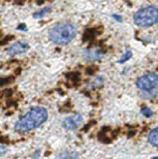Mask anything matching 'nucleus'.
<instances>
[{
    "instance_id": "f257e3e1",
    "label": "nucleus",
    "mask_w": 158,
    "mask_h": 159,
    "mask_svg": "<svg viewBox=\"0 0 158 159\" xmlns=\"http://www.w3.org/2000/svg\"><path fill=\"white\" fill-rule=\"evenodd\" d=\"M48 111L44 107H34L29 110L15 124V130L20 132L31 131L39 127L48 120Z\"/></svg>"
},
{
    "instance_id": "f03ea898",
    "label": "nucleus",
    "mask_w": 158,
    "mask_h": 159,
    "mask_svg": "<svg viewBox=\"0 0 158 159\" xmlns=\"http://www.w3.org/2000/svg\"><path fill=\"white\" fill-rule=\"evenodd\" d=\"M77 29L71 23H61L54 26L49 32V38L58 45H65L76 38Z\"/></svg>"
},
{
    "instance_id": "7ed1b4c3",
    "label": "nucleus",
    "mask_w": 158,
    "mask_h": 159,
    "mask_svg": "<svg viewBox=\"0 0 158 159\" xmlns=\"http://www.w3.org/2000/svg\"><path fill=\"white\" fill-rule=\"evenodd\" d=\"M134 23L140 27H151L158 23V7L145 6L139 9L133 16Z\"/></svg>"
},
{
    "instance_id": "20e7f679",
    "label": "nucleus",
    "mask_w": 158,
    "mask_h": 159,
    "mask_svg": "<svg viewBox=\"0 0 158 159\" xmlns=\"http://www.w3.org/2000/svg\"><path fill=\"white\" fill-rule=\"evenodd\" d=\"M158 86V75L155 72H148L137 80V87L142 91H151Z\"/></svg>"
},
{
    "instance_id": "39448f33",
    "label": "nucleus",
    "mask_w": 158,
    "mask_h": 159,
    "mask_svg": "<svg viewBox=\"0 0 158 159\" xmlns=\"http://www.w3.org/2000/svg\"><path fill=\"white\" fill-rule=\"evenodd\" d=\"M83 121V116L80 113H76L66 117L61 122V126L66 130H76Z\"/></svg>"
},
{
    "instance_id": "423d86ee",
    "label": "nucleus",
    "mask_w": 158,
    "mask_h": 159,
    "mask_svg": "<svg viewBox=\"0 0 158 159\" xmlns=\"http://www.w3.org/2000/svg\"><path fill=\"white\" fill-rule=\"evenodd\" d=\"M30 49V45L27 42L24 41H16L14 44H12L7 48L6 52L11 56H16V55L24 54V53L28 52Z\"/></svg>"
},
{
    "instance_id": "0eeeda50",
    "label": "nucleus",
    "mask_w": 158,
    "mask_h": 159,
    "mask_svg": "<svg viewBox=\"0 0 158 159\" xmlns=\"http://www.w3.org/2000/svg\"><path fill=\"white\" fill-rule=\"evenodd\" d=\"M104 53L102 50L100 49H91V50H87L84 53V58L87 61L90 62H94V61H98L104 57Z\"/></svg>"
},
{
    "instance_id": "6e6552de",
    "label": "nucleus",
    "mask_w": 158,
    "mask_h": 159,
    "mask_svg": "<svg viewBox=\"0 0 158 159\" xmlns=\"http://www.w3.org/2000/svg\"><path fill=\"white\" fill-rule=\"evenodd\" d=\"M79 153L74 151H64L57 155L56 159H79Z\"/></svg>"
},
{
    "instance_id": "1a4fd4ad",
    "label": "nucleus",
    "mask_w": 158,
    "mask_h": 159,
    "mask_svg": "<svg viewBox=\"0 0 158 159\" xmlns=\"http://www.w3.org/2000/svg\"><path fill=\"white\" fill-rule=\"evenodd\" d=\"M148 142L154 147H158V126L150 131L148 135Z\"/></svg>"
},
{
    "instance_id": "9d476101",
    "label": "nucleus",
    "mask_w": 158,
    "mask_h": 159,
    "mask_svg": "<svg viewBox=\"0 0 158 159\" xmlns=\"http://www.w3.org/2000/svg\"><path fill=\"white\" fill-rule=\"evenodd\" d=\"M51 9H52L51 6L44 7V8H41V11L35 12L33 14V18H34V19H41V18H44V16H47V15L49 14L50 12H51Z\"/></svg>"
},
{
    "instance_id": "9b49d317",
    "label": "nucleus",
    "mask_w": 158,
    "mask_h": 159,
    "mask_svg": "<svg viewBox=\"0 0 158 159\" xmlns=\"http://www.w3.org/2000/svg\"><path fill=\"white\" fill-rule=\"evenodd\" d=\"M140 113L142 114V115L144 116V117H146V118H151L152 116L154 115L153 111H152L150 108H148V107L142 108H140Z\"/></svg>"
},
{
    "instance_id": "f8f14e48",
    "label": "nucleus",
    "mask_w": 158,
    "mask_h": 159,
    "mask_svg": "<svg viewBox=\"0 0 158 159\" xmlns=\"http://www.w3.org/2000/svg\"><path fill=\"white\" fill-rule=\"evenodd\" d=\"M131 56H132V52L130 51V50H127V51L125 52V54L122 56L121 59L118 61V63H120V64H122V63H125L126 61H128L130 58H131Z\"/></svg>"
},
{
    "instance_id": "ddd939ff",
    "label": "nucleus",
    "mask_w": 158,
    "mask_h": 159,
    "mask_svg": "<svg viewBox=\"0 0 158 159\" xmlns=\"http://www.w3.org/2000/svg\"><path fill=\"white\" fill-rule=\"evenodd\" d=\"M39 156H41V150H36L33 153V155H31V158L32 159H38Z\"/></svg>"
},
{
    "instance_id": "4468645a",
    "label": "nucleus",
    "mask_w": 158,
    "mask_h": 159,
    "mask_svg": "<svg viewBox=\"0 0 158 159\" xmlns=\"http://www.w3.org/2000/svg\"><path fill=\"white\" fill-rule=\"evenodd\" d=\"M7 151V148L5 147V146H0V157H1V156H3L4 154H5V152Z\"/></svg>"
},
{
    "instance_id": "2eb2a0df",
    "label": "nucleus",
    "mask_w": 158,
    "mask_h": 159,
    "mask_svg": "<svg viewBox=\"0 0 158 159\" xmlns=\"http://www.w3.org/2000/svg\"><path fill=\"white\" fill-rule=\"evenodd\" d=\"M19 29H24V31H27L26 25H25V24H21L20 26H18V30H19Z\"/></svg>"
},
{
    "instance_id": "dca6fc26",
    "label": "nucleus",
    "mask_w": 158,
    "mask_h": 159,
    "mask_svg": "<svg viewBox=\"0 0 158 159\" xmlns=\"http://www.w3.org/2000/svg\"><path fill=\"white\" fill-rule=\"evenodd\" d=\"M152 159H158V156H155V157H153Z\"/></svg>"
}]
</instances>
